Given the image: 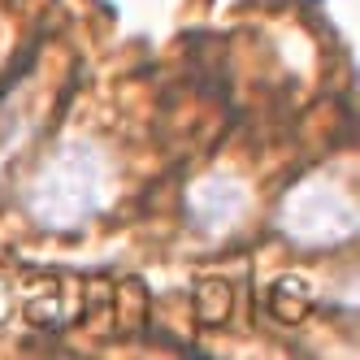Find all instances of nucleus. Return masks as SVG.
Instances as JSON below:
<instances>
[{
	"mask_svg": "<svg viewBox=\"0 0 360 360\" xmlns=\"http://www.w3.org/2000/svg\"><path fill=\"white\" fill-rule=\"evenodd\" d=\"M282 230L304 248H326L356 235V200L330 178H308L282 204Z\"/></svg>",
	"mask_w": 360,
	"mask_h": 360,
	"instance_id": "f03ea898",
	"label": "nucleus"
},
{
	"mask_svg": "<svg viewBox=\"0 0 360 360\" xmlns=\"http://www.w3.org/2000/svg\"><path fill=\"white\" fill-rule=\"evenodd\" d=\"M243 213H248V187L235 174H209L187 191V217H191V226L209 230V235L239 226Z\"/></svg>",
	"mask_w": 360,
	"mask_h": 360,
	"instance_id": "7ed1b4c3",
	"label": "nucleus"
},
{
	"mask_svg": "<svg viewBox=\"0 0 360 360\" xmlns=\"http://www.w3.org/2000/svg\"><path fill=\"white\" fill-rule=\"evenodd\" d=\"M105 195H109L105 152L87 139H65L39 165L22 204L44 230H74V226H87L105 209Z\"/></svg>",
	"mask_w": 360,
	"mask_h": 360,
	"instance_id": "f257e3e1",
	"label": "nucleus"
}]
</instances>
